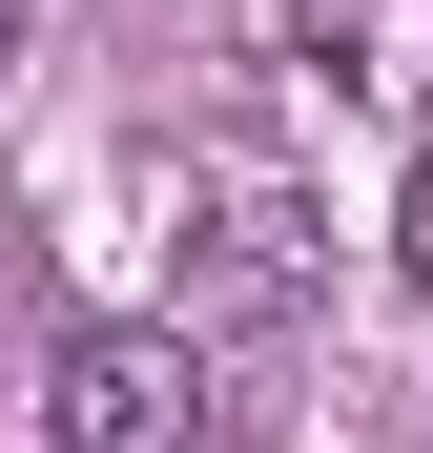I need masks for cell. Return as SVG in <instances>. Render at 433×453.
I'll return each mask as SVG.
<instances>
[{"instance_id":"cell-4","label":"cell","mask_w":433,"mask_h":453,"mask_svg":"<svg viewBox=\"0 0 433 453\" xmlns=\"http://www.w3.org/2000/svg\"><path fill=\"white\" fill-rule=\"evenodd\" d=\"M0 42H21V0H0Z\"/></svg>"},{"instance_id":"cell-1","label":"cell","mask_w":433,"mask_h":453,"mask_svg":"<svg viewBox=\"0 0 433 453\" xmlns=\"http://www.w3.org/2000/svg\"><path fill=\"white\" fill-rule=\"evenodd\" d=\"M228 392H206V330L186 310H104L42 350V453H206Z\"/></svg>"},{"instance_id":"cell-3","label":"cell","mask_w":433,"mask_h":453,"mask_svg":"<svg viewBox=\"0 0 433 453\" xmlns=\"http://www.w3.org/2000/svg\"><path fill=\"white\" fill-rule=\"evenodd\" d=\"M392 268H413V310H433V144H413V186H392Z\"/></svg>"},{"instance_id":"cell-2","label":"cell","mask_w":433,"mask_h":453,"mask_svg":"<svg viewBox=\"0 0 433 453\" xmlns=\"http://www.w3.org/2000/svg\"><path fill=\"white\" fill-rule=\"evenodd\" d=\"M268 288H289V186H206V310H268Z\"/></svg>"}]
</instances>
